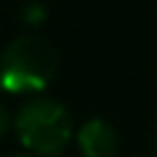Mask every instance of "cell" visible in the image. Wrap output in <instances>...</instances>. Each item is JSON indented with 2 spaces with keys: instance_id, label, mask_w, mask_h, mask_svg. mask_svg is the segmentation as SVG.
Masks as SVG:
<instances>
[{
  "instance_id": "cell-1",
  "label": "cell",
  "mask_w": 157,
  "mask_h": 157,
  "mask_svg": "<svg viewBox=\"0 0 157 157\" xmlns=\"http://www.w3.org/2000/svg\"><path fill=\"white\" fill-rule=\"evenodd\" d=\"M58 71V52L39 37H18L0 55V86L13 94L42 92Z\"/></svg>"
},
{
  "instance_id": "cell-2",
  "label": "cell",
  "mask_w": 157,
  "mask_h": 157,
  "mask_svg": "<svg viewBox=\"0 0 157 157\" xmlns=\"http://www.w3.org/2000/svg\"><path fill=\"white\" fill-rule=\"evenodd\" d=\"M16 134L26 149L45 157H58L66 152L73 136V121L71 113L55 100H32L18 110Z\"/></svg>"
},
{
  "instance_id": "cell-3",
  "label": "cell",
  "mask_w": 157,
  "mask_h": 157,
  "mask_svg": "<svg viewBox=\"0 0 157 157\" xmlns=\"http://www.w3.org/2000/svg\"><path fill=\"white\" fill-rule=\"evenodd\" d=\"M76 141L84 157H118V134L102 118L86 121L78 131Z\"/></svg>"
},
{
  "instance_id": "cell-4",
  "label": "cell",
  "mask_w": 157,
  "mask_h": 157,
  "mask_svg": "<svg viewBox=\"0 0 157 157\" xmlns=\"http://www.w3.org/2000/svg\"><path fill=\"white\" fill-rule=\"evenodd\" d=\"M45 16H47V11H45V6L42 3H29L26 8H24V21L26 24H42L45 21Z\"/></svg>"
},
{
  "instance_id": "cell-5",
  "label": "cell",
  "mask_w": 157,
  "mask_h": 157,
  "mask_svg": "<svg viewBox=\"0 0 157 157\" xmlns=\"http://www.w3.org/2000/svg\"><path fill=\"white\" fill-rule=\"evenodd\" d=\"M11 128V115H8V110L3 105H0V136L6 134V131Z\"/></svg>"
},
{
  "instance_id": "cell-6",
  "label": "cell",
  "mask_w": 157,
  "mask_h": 157,
  "mask_svg": "<svg viewBox=\"0 0 157 157\" xmlns=\"http://www.w3.org/2000/svg\"><path fill=\"white\" fill-rule=\"evenodd\" d=\"M152 155L157 157V128H155V152H152Z\"/></svg>"
},
{
  "instance_id": "cell-7",
  "label": "cell",
  "mask_w": 157,
  "mask_h": 157,
  "mask_svg": "<svg viewBox=\"0 0 157 157\" xmlns=\"http://www.w3.org/2000/svg\"><path fill=\"white\" fill-rule=\"evenodd\" d=\"M147 157H155V155H147Z\"/></svg>"
},
{
  "instance_id": "cell-8",
  "label": "cell",
  "mask_w": 157,
  "mask_h": 157,
  "mask_svg": "<svg viewBox=\"0 0 157 157\" xmlns=\"http://www.w3.org/2000/svg\"><path fill=\"white\" fill-rule=\"evenodd\" d=\"M0 92H3V86H0Z\"/></svg>"
}]
</instances>
